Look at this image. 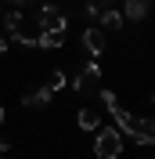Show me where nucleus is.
Returning <instances> with one entry per match:
<instances>
[{
	"instance_id": "9d476101",
	"label": "nucleus",
	"mask_w": 155,
	"mask_h": 159,
	"mask_svg": "<svg viewBox=\"0 0 155 159\" xmlns=\"http://www.w3.org/2000/svg\"><path fill=\"white\" fill-rule=\"evenodd\" d=\"M79 127H83V130H97V127H101V119H97V112H87V109H83V112H79Z\"/></svg>"
},
{
	"instance_id": "1a4fd4ad",
	"label": "nucleus",
	"mask_w": 155,
	"mask_h": 159,
	"mask_svg": "<svg viewBox=\"0 0 155 159\" xmlns=\"http://www.w3.org/2000/svg\"><path fill=\"white\" fill-rule=\"evenodd\" d=\"M65 40H61V33H40V40H36V47H43V51H58Z\"/></svg>"
},
{
	"instance_id": "f257e3e1",
	"label": "nucleus",
	"mask_w": 155,
	"mask_h": 159,
	"mask_svg": "<svg viewBox=\"0 0 155 159\" xmlns=\"http://www.w3.org/2000/svg\"><path fill=\"white\" fill-rule=\"evenodd\" d=\"M97 98H101V105L108 109V116L116 119V127L123 130V134H130V138L141 141V145H155V119H141V116H130L126 109H119L112 90H101Z\"/></svg>"
},
{
	"instance_id": "20e7f679",
	"label": "nucleus",
	"mask_w": 155,
	"mask_h": 159,
	"mask_svg": "<svg viewBox=\"0 0 155 159\" xmlns=\"http://www.w3.org/2000/svg\"><path fill=\"white\" fill-rule=\"evenodd\" d=\"M87 18H97L105 29H112V33H119L123 29V11H116V7H101V4H87Z\"/></svg>"
},
{
	"instance_id": "ddd939ff",
	"label": "nucleus",
	"mask_w": 155,
	"mask_h": 159,
	"mask_svg": "<svg viewBox=\"0 0 155 159\" xmlns=\"http://www.w3.org/2000/svg\"><path fill=\"white\" fill-rule=\"evenodd\" d=\"M7 148H11V141L4 138V134H0V156H4V152H7Z\"/></svg>"
},
{
	"instance_id": "0eeeda50",
	"label": "nucleus",
	"mask_w": 155,
	"mask_h": 159,
	"mask_svg": "<svg viewBox=\"0 0 155 159\" xmlns=\"http://www.w3.org/2000/svg\"><path fill=\"white\" fill-rule=\"evenodd\" d=\"M51 98H54V94H51L47 87H40V90H33V94H25V98H22V105H25V109H47Z\"/></svg>"
},
{
	"instance_id": "dca6fc26",
	"label": "nucleus",
	"mask_w": 155,
	"mask_h": 159,
	"mask_svg": "<svg viewBox=\"0 0 155 159\" xmlns=\"http://www.w3.org/2000/svg\"><path fill=\"white\" fill-rule=\"evenodd\" d=\"M4 116H7V112H4V105H0V123H4Z\"/></svg>"
},
{
	"instance_id": "9b49d317",
	"label": "nucleus",
	"mask_w": 155,
	"mask_h": 159,
	"mask_svg": "<svg viewBox=\"0 0 155 159\" xmlns=\"http://www.w3.org/2000/svg\"><path fill=\"white\" fill-rule=\"evenodd\" d=\"M43 87H47L51 94H58V90L65 87V72H61V69H54V72H51V80H47V83H43Z\"/></svg>"
},
{
	"instance_id": "f8f14e48",
	"label": "nucleus",
	"mask_w": 155,
	"mask_h": 159,
	"mask_svg": "<svg viewBox=\"0 0 155 159\" xmlns=\"http://www.w3.org/2000/svg\"><path fill=\"white\" fill-rule=\"evenodd\" d=\"M18 25H22V11H7V15H4V29H7V36L18 33Z\"/></svg>"
},
{
	"instance_id": "6e6552de",
	"label": "nucleus",
	"mask_w": 155,
	"mask_h": 159,
	"mask_svg": "<svg viewBox=\"0 0 155 159\" xmlns=\"http://www.w3.org/2000/svg\"><path fill=\"white\" fill-rule=\"evenodd\" d=\"M83 47H87L90 54H101V51H105V33L101 29H83Z\"/></svg>"
},
{
	"instance_id": "f3484780",
	"label": "nucleus",
	"mask_w": 155,
	"mask_h": 159,
	"mask_svg": "<svg viewBox=\"0 0 155 159\" xmlns=\"http://www.w3.org/2000/svg\"><path fill=\"white\" fill-rule=\"evenodd\" d=\"M87 4H101V0H87Z\"/></svg>"
},
{
	"instance_id": "f03ea898",
	"label": "nucleus",
	"mask_w": 155,
	"mask_h": 159,
	"mask_svg": "<svg viewBox=\"0 0 155 159\" xmlns=\"http://www.w3.org/2000/svg\"><path fill=\"white\" fill-rule=\"evenodd\" d=\"M94 156H101V159H119V156H123V134H119L116 127L97 130V138H94Z\"/></svg>"
},
{
	"instance_id": "7ed1b4c3",
	"label": "nucleus",
	"mask_w": 155,
	"mask_h": 159,
	"mask_svg": "<svg viewBox=\"0 0 155 159\" xmlns=\"http://www.w3.org/2000/svg\"><path fill=\"white\" fill-rule=\"evenodd\" d=\"M36 22H40V33H61V36H65V29H69L65 11L54 7V4H43V7L36 11Z\"/></svg>"
},
{
	"instance_id": "423d86ee",
	"label": "nucleus",
	"mask_w": 155,
	"mask_h": 159,
	"mask_svg": "<svg viewBox=\"0 0 155 159\" xmlns=\"http://www.w3.org/2000/svg\"><path fill=\"white\" fill-rule=\"evenodd\" d=\"M148 11H152V0H126V4H123V18H130V22H144Z\"/></svg>"
},
{
	"instance_id": "4468645a",
	"label": "nucleus",
	"mask_w": 155,
	"mask_h": 159,
	"mask_svg": "<svg viewBox=\"0 0 155 159\" xmlns=\"http://www.w3.org/2000/svg\"><path fill=\"white\" fill-rule=\"evenodd\" d=\"M4 54H7V40L0 36V58H4Z\"/></svg>"
},
{
	"instance_id": "2eb2a0df",
	"label": "nucleus",
	"mask_w": 155,
	"mask_h": 159,
	"mask_svg": "<svg viewBox=\"0 0 155 159\" xmlns=\"http://www.w3.org/2000/svg\"><path fill=\"white\" fill-rule=\"evenodd\" d=\"M7 4H15V7H22V4H25V0H7Z\"/></svg>"
},
{
	"instance_id": "a211bd4d",
	"label": "nucleus",
	"mask_w": 155,
	"mask_h": 159,
	"mask_svg": "<svg viewBox=\"0 0 155 159\" xmlns=\"http://www.w3.org/2000/svg\"><path fill=\"white\" fill-rule=\"evenodd\" d=\"M0 159H4V156H0Z\"/></svg>"
},
{
	"instance_id": "39448f33",
	"label": "nucleus",
	"mask_w": 155,
	"mask_h": 159,
	"mask_svg": "<svg viewBox=\"0 0 155 159\" xmlns=\"http://www.w3.org/2000/svg\"><path fill=\"white\" fill-rule=\"evenodd\" d=\"M72 87L79 90V94H101V65H94L90 61L87 69H79V76H76V83Z\"/></svg>"
}]
</instances>
